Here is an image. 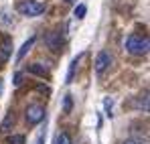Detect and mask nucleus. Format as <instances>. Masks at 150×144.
<instances>
[{
	"label": "nucleus",
	"mask_w": 150,
	"mask_h": 144,
	"mask_svg": "<svg viewBox=\"0 0 150 144\" xmlns=\"http://www.w3.org/2000/svg\"><path fill=\"white\" fill-rule=\"evenodd\" d=\"M148 49H150V41H148L146 35H138V33L128 35V39H126V51L130 55L142 57V55L148 53Z\"/></svg>",
	"instance_id": "f257e3e1"
},
{
	"label": "nucleus",
	"mask_w": 150,
	"mask_h": 144,
	"mask_svg": "<svg viewBox=\"0 0 150 144\" xmlns=\"http://www.w3.org/2000/svg\"><path fill=\"white\" fill-rule=\"evenodd\" d=\"M45 8H47V4H45V2H41V0H21V2L16 4L18 14L28 16V18L41 16V14L45 12Z\"/></svg>",
	"instance_id": "f03ea898"
},
{
	"label": "nucleus",
	"mask_w": 150,
	"mask_h": 144,
	"mask_svg": "<svg viewBox=\"0 0 150 144\" xmlns=\"http://www.w3.org/2000/svg\"><path fill=\"white\" fill-rule=\"evenodd\" d=\"M45 116H47V110H45L41 104H30V106L26 108V112H25V120H26L28 126L41 124V122L45 120Z\"/></svg>",
	"instance_id": "7ed1b4c3"
},
{
	"label": "nucleus",
	"mask_w": 150,
	"mask_h": 144,
	"mask_svg": "<svg viewBox=\"0 0 150 144\" xmlns=\"http://www.w3.org/2000/svg\"><path fill=\"white\" fill-rule=\"evenodd\" d=\"M43 41H45L47 49H51L53 53H59L61 47H63V43H65V39H63V33H61V31H51V33H47Z\"/></svg>",
	"instance_id": "20e7f679"
},
{
	"label": "nucleus",
	"mask_w": 150,
	"mask_h": 144,
	"mask_svg": "<svg viewBox=\"0 0 150 144\" xmlns=\"http://www.w3.org/2000/svg\"><path fill=\"white\" fill-rule=\"evenodd\" d=\"M110 65H112V55H110L108 51H100L98 57H96V71L101 75V73L108 71Z\"/></svg>",
	"instance_id": "39448f33"
},
{
	"label": "nucleus",
	"mask_w": 150,
	"mask_h": 144,
	"mask_svg": "<svg viewBox=\"0 0 150 144\" xmlns=\"http://www.w3.org/2000/svg\"><path fill=\"white\" fill-rule=\"evenodd\" d=\"M10 53H12V39H10V37H4V39L0 41V65L8 61Z\"/></svg>",
	"instance_id": "423d86ee"
},
{
	"label": "nucleus",
	"mask_w": 150,
	"mask_h": 144,
	"mask_svg": "<svg viewBox=\"0 0 150 144\" xmlns=\"http://www.w3.org/2000/svg\"><path fill=\"white\" fill-rule=\"evenodd\" d=\"M35 41H37V37H30L28 41H25V43H23V47L18 49V53H16V63H21V61L25 59V55L30 51V47L35 45Z\"/></svg>",
	"instance_id": "0eeeda50"
},
{
	"label": "nucleus",
	"mask_w": 150,
	"mask_h": 144,
	"mask_svg": "<svg viewBox=\"0 0 150 144\" xmlns=\"http://www.w3.org/2000/svg\"><path fill=\"white\" fill-rule=\"evenodd\" d=\"M26 71L35 73V75H39V77H49V69H47L45 65H41V63H30V65L26 67Z\"/></svg>",
	"instance_id": "6e6552de"
},
{
	"label": "nucleus",
	"mask_w": 150,
	"mask_h": 144,
	"mask_svg": "<svg viewBox=\"0 0 150 144\" xmlns=\"http://www.w3.org/2000/svg\"><path fill=\"white\" fill-rule=\"evenodd\" d=\"M53 144H73V140H71V136H69L67 132H59V134L55 136Z\"/></svg>",
	"instance_id": "1a4fd4ad"
},
{
	"label": "nucleus",
	"mask_w": 150,
	"mask_h": 144,
	"mask_svg": "<svg viewBox=\"0 0 150 144\" xmlns=\"http://www.w3.org/2000/svg\"><path fill=\"white\" fill-rule=\"evenodd\" d=\"M71 110H73V96L67 94L63 97V114H71Z\"/></svg>",
	"instance_id": "9d476101"
},
{
	"label": "nucleus",
	"mask_w": 150,
	"mask_h": 144,
	"mask_svg": "<svg viewBox=\"0 0 150 144\" xmlns=\"http://www.w3.org/2000/svg\"><path fill=\"white\" fill-rule=\"evenodd\" d=\"M77 63H79V57H75L73 61L69 63V71H67V79H65L67 83H71V81H73V75H75V69H77Z\"/></svg>",
	"instance_id": "9b49d317"
},
{
	"label": "nucleus",
	"mask_w": 150,
	"mask_h": 144,
	"mask_svg": "<svg viewBox=\"0 0 150 144\" xmlns=\"http://www.w3.org/2000/svg\"><path fill=\"white\" fill-rule=\"evenodd\" d=\"M6 144H25V136L23 134H12L6 138Z\"/></svg>",
	"instance_id": "f8f14e48"
},
{
	"label": "nucleus",
	"mask_w": 150,
	"mask_h": 144,
	"mask_svg": "<svg viewBox=\"0 0 150 144\" xmlns=\"http://www.w3.org/2000/svg\"><path fill=\"white\" fill-rule=\"evenodd\" d=\"M138 108H142L144 112H148V92H144L142 96H140V99H138V104H136Z\"/></svg>",
	"instance_id": "ddd939ff"
},
{
	"label": "nucleus",
	"mask_w": 150,
	"mask_h": 144,
	"mask_svg": "<svg viewBox=\"0 0 150 144\" xmlns=\"http://www.w3.org/2000/svg\"><path fill=\"white\" fill-rule=\"evenodd\" d=\"M12 124H14V116H12V112H10V114L6 116V120H4V124H2V128H0V132H8Z\"/></svg>",
	"instance_id": "4468645a"
},
{
	"label": "nucleus",
	"mask_w": 150,
	"mask_h": 144,
	"mask_svg": "<svg viewBox=\"0 0 150 144\" xmlns=\"http://www.w3.org/2000/svg\"><path fill=\"white\" fill-rule=\"evenodd\" d=\"M85 12H87V6H85V4H79V6L75 8V18H79V21L85 18Z\"/></svg>",
	"instance_id": "2eb2a0df"
},
{
	"label": "nucleus",
	"mask_w": 150,
	"mask_h": 144,
	"mask_svg": "<svg viewBox=\"0 0 150 144\" xmlns=\"http://www.w3.org/2000/svg\"><path fill=\"white\" fill-rule=\"evenodd\" d=\"M103 108H105L108 116H112V110H114V99H112V97H105V99H103Z\"/></svg>",
	"instance_id": "dca6fc26"
},
{
	"label": "nucleus",
	"mask_w": 150,
	"mask_h": 144,
	"mask_svg": "<svg viewBox=\"0 0 150 144\" xmlns=\"http://www.w3.org/2000/svg\"><path fill=\"white\" fill-rule=\"evenodd\" d=\"M12 83H14L16 87H18V85H23V73H16V75H14V81H12Z\"/></svg>",
	"instance_id": "f3484780"
},
{
	"label": "nucleus",
	"mask_w": 150,
	"mask_h": 144,
	"mask_svg": "<svg viewBox=\"0 0 150 144\" xmlns=\"http://www.w3.org/2000/svg\"><path fill=\"white\" fill-rule=\"evenodd\" d=\"M43 142H45V132L39 134V138H37V142H35V144H43Z\"/></svg>",
	"instance_id": "a211bd4d"
},
{
	"label": "nucleus",
	"mask_w": 150,
	"mask_h": 144,
	"mask_svg": "<svg viewBox=\"0 0 150 144\" xmlns=\"http://www.w3.org/2000/svg\"><path fill=\"white\" fill-rule=\"evenodd\" d=\"M124 144H142V142H138V140H126Z\"/></svg>",
	"instance_id": "6ab92c4d"
},
{
	"label": "nucleus",
	"mask_w": 150,
	"mask_h": 144,
	"mask_svg": "<svg viewBox=\"0 0 150 144\" xmlns=\"http://www.w3.org/2000/svg\"><path fill=\"white\" fill-rule=\"evenodd\" d=\"M2 89H4V83H2V77H0V94H2Z\"/></svg>",
	"instance_id": "aec40b11"
},
{
	"label": "nucleus",
	"mask_w": 150,
	"mask_h": 144,
	"mask_svg": "<svg viewBox=\"0 0 150 144\" xmlns=\"http://www.w3.org/2000/svg\"><path fill=\"white\" fill-rule=\"evenodd\" d=\"M65 2H67V4H73V2H75V0H65Z\"/></svg>",
	"instance_id": "412c9836"
}]
</instances>
